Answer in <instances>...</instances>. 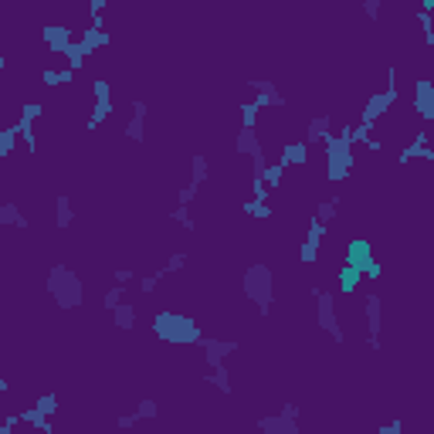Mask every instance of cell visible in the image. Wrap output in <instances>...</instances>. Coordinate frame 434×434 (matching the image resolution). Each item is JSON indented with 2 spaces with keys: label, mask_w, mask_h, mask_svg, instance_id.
Returning a JSON list of instances; mask_svg holds the SVG:
<instances>
[{
  "label": "cell",
  "mask_w": 434,
  "mask_h": 434,
  "mask_svg": "<svg viewBox=\"0 0 434 434\" xmlns=\"http://www.w3.org/2000/svg\"><path fill=\"white\" fill-rule=\"evenodd\" d=\"M153 333H157L163 343H170V346H194V343H204V333H200L197 319L184 316V313H173V309L153 316Z\"/></svg>",
  "instance_id": "obj_1"
},
{
  "label": "cell",
  "mask_w": 434,
  "mask_h": 434,
  "mask_svg": "<svg viewBox=\"0 0 434 434\" xmlns=\"http://www.w3.org/2000/svg\"><path fill=\"white\" fill-rule=\"evenodd\" d=\"M48 292L55 295V306H58V309H79L81 295H85L81 278L75 275V272H68L65 265H55V268H51V275H48Z\"/></svg>",
  "instance_id": "obj_2"
},
{
  "label": "cell",
  "mask_w": 434,
  "mask_h": 434,
  "mask_svg": "<svg viewBox=\"0 0 434 434\" xmlns=\"http://www.w3.org/2000/svg\"><path fill=\"white\" fill-rule=\"evenodd\" d=\"M353 143L343 136H329L326 139V180L329 184H343L353 173Z\"/></svg>",
  "instance_id": "obj_3"
},
{
  "label": "cell",
  "mask_w": 434,
  "mask_h": 434,
  "mask_svg": "<svg viewBox=\"0 0 434 434\" xmlns=\"http://www.w3.org/2000/svg\"><path fill=\"white\" fill-rule=\"evenodd\" d=\"M244 292L258 306V316L272 313V268L268 265H251L244 272Z\"/></svg>",
  "instance_id": "obj_4"
},
{
  "label": "cell",
  "mask_w": 434,
  "mask_h": 434,
  "mask_svg": "<svg viewBox=\"0 0 434 434\" xmlns=\"http://www.w3.org/2000/svg\"><path fill=\"white\" fill-rule=\"evenodd\" d=\"M346 265L359 268L366 278H380V262L373 258V244H370L366 237L346 241Z\"/></svg>",
  "instance_id": "obj_5"
},
{
  "label": "cell",
  "mask_w": 434,
  "mask_h": 434,
  "mask_svg": "<svg viewBox=\"0 0 434 434\" xmlns=\"http://www.w3.org/2000/svg\"><path fill=\"white\" fill-rule=\"evenodd\" d=\"M313 295H316V316H319V326L336 339V343H343L346 336H343V329H339V316H336V299H333V292H322L319 285H313Z\"/></svg>",
  "instance_id": "obj_6"
},
{
  "label": "cell",
  "mask_w": 434,
  "mask_h": 434,
  "mask_svg": "<svg viewBox=\"0 0 434 434\" xmlns=\"http://www.w3.org/2000/svg\"><path fill=\"white\" fill-rule=\"evenodd\" d=\"M92 95H95V106H92V116H88V122H85L88 132H95L106 119L112 116V92H109V81L95 79L92 81Z\"/></svg>",
  "instance_id": "obj_7"
},
{
  "label": "cell",
  "mask_w": 434,
  "mask_h": 434,
  "mask_svg": "<svg viewBox=\"0 0 434 434\" xmlns=\"http://www.w3.org/2000/svg\"><path fill=\"white\" fill-rule=\"evenodd\" d=\"M363 316H366V346H370L373 353H380V316H384V299H380L377 292L366 295Z\"/></svg>",
  "instance_id": "obj_8"
},
{
  "label": "cell",
  "mask_w": 434,
  "mask_h": 434,
  "mask_svg": "<svg viewBox=\"0 0 434 434\" xmlns=\"http://www.w3.org/2000/svg\"><path fill=\"white\" fill-rule=\"evenodd\" d=\"M322 244H326V224H319L316 217H313L309 231H306L302 244H299V262H302V265H316Z\"/></svg>",
  "instance_id": "obj_9"
},
{
  "label": "cell",
  "mask_w": 434,
  "mask_h": 434,
  "mask_svg": "<svg viewBox=\"0 0 434 434\" xmlns=\"http://www.w3.org/2000/svg\"><path fill=\"white\" fill-rule=\"evenodd\" d=\"M41 41H44V48H48L51 55H68V48L75 44L72 28H65V24H48V28H41Z\"/></svg>",
  "instance_id": "obj_10"
},
{
  "label": "cell",
  "mask_w": 434,
  "mask_h": 434,
  "mask_svg": "<svg viewBox=\"0 0 434 434\" xmlns=\"http://www.w3.org/2000/svg\"><path fill=\"white\" fill-rule=\"evenodd\" d=\"M411 109L424 119V122H434V81H414Z\"/></svg>",
  "instance_id": "obj_11"
},
{
  "label": "cell",
  "mask_w": 434,
  "mask_h": 434,
  "mask_svg": "<svg viewBox=\"0 0 434 434\" xmlns=\"http://www.w3.org/2000/svg\"><path fill=\"white\" fill-rule=\"evenodd\" d=\"M363 278H366V275H363L359 268H353V265H339V268H336V292L350 299V295H356V292H359Z\"/></svg>",
  "instance_id": "obj_12"
},
{
  "label": "cell",
  "mask_w": 434,
  "mask_h": 434,
  "mask_svg": "<svg viewBox=\"0 0 434 434\" xmlns=\"http://www.w3.org/2000/svg\"><path fill=\"white\" fill-rule=\"evenodd\" d=\"M204 359H207V366H221L228 356L237 350V343L235 339H204Z\"/></svg>",
  "instance_id": "obj_13"
},
{
  "label": "cell",
  "mask_w": 434,
  "mask_h": 434,
  "mask_svg": "<svg viewBox=\"0 0 434 434\" xmlns=\"http://www.w3.org/2000/svg\"><path fill=\"white\" fill-rule=\"evenodd\" d=\"M278 163L288 170V166H306L309 163V143L302 139V143H285L282 146V153H278Z\"/></svg>",
  "instance_id": "obj_14"
},
{
  "label": "cell",
  "mask_w": 434,
  "mask_h": 434,
  "mask_svg": "<svg viewBox=\"0 0 434 434\" xmlns=\"http://www.w3.org/2000/svg\"><path fill=\"white\" fill-rule=\"evenodd\" d=\"M235 153L237 157H251V159L262 153V139H258L255 129H244V126H241V132H237V139H235Z\"/></svg>",
  "instance_id": "obj_15"
},
{
  "label": "cell",
  "mask_w": 434,
  "mask_h": 434,
  "mask_svg": "<svg viewBox=\"0 0 434 434\" xmlns=\"http://www.w3.org/2000/svg\"><path fill=\"white\" fill-rule=\"evenodd\" d=\"M146 102H132V119H129V126H126V136L132 139V143H143L146 136Z\"/></svg>",
  "instance_id": "obj_16"
},
{
  "label": "cell",
  "mask_w": 434,
  "mask_h": 434,
  "mask_svg": "<svg viewBox=\"0 0 434 434\" xmlns=\"http://www.w3.org/2000/svg\"><path fill=\"white\" fill-rule=\"evenodd\" d=\"M258 428H262L265 434H295V431H299V424H295V421H288L285 414L262 417V421H258Z\"/></svg>",
  "instance_id": "obj_17"
},
{
  "label": "cell",
  "mask_w": 434,
  "mask_h": 434,
  "mask_svg": "<svg viewBox=\"0 0 434 434\" xmlns=\"http://www.w3.org/2000/svg\"><path fill=\"white\" fill-rule=\"evenodd\" d=\"M72 221H75V214H72V200L65 197V194H58V197H55V228L65 231V228H72Z\"/></svg>",
  "instance_id": "obj_18"
},
{
  "label": "cell",
  "mask_w": 434,
  "mask_h": 434,
  "mask_svg": "<svg viewBox=\"0 0 434 434\" xmlns=\"http://www.w3.org/2000/svg\"><path fill=\"white\" fill-rule=\"evenodd\" d=\"M17 139H21V126H17V122H7L3 132H0V157L10 159L14 146H17Z\"/></svg>",
  "instance_id": "obj_19"
},
{
  "label": "cell",
  "mask_w": 434,
  "mask_h": 434,
  "mask_svg": "<svg viewBox=\"0 0 434 434\" xmlns=\"http://www.w3.org/2000/svg\"><path fill=\"white\" fill-rule=\"evenodd\" d=\"M0 224H3V228H28V217H21V207H17L14 200H7V204L0 207Z\"/></svg>",
  "instance_id": "obj_20"
},
{
  "label": "cell",
  "mask_w": 434,
  "mask_h": 434,
  "mask_svg": "<svg viewBox=\"0 0 434 434\" xmlns=\"http://www.w3.org/2000/svg\"><path fill=\"white\" fill-rule=\"evenodd\" d=\"M326 139H329V116H316L306 129V143L313 146V143H326Z\"/></svg>",
  "instance_id": "obj_21"
},
{
  "label": "cell",
  "mask_w": 434,
  "mask_h": 434,
  "mask_svg": "<svg viewBox=\"0 0 434 434\" xmlns=\"http://www.w3.org/2000/svg\"><path fill=\"white\" fill-rule=\"evenodd\" d=\"M75 79V72L65 65V68H44L41 72V81L48 85V88H58V85H65V81H72Z\"/></svg>",
  "instance_id": "obj_22"
},
{
  "label": "cell",
  "mask_w": 434,
  "mask_h": 434,
  "mask_svg": "<svg viewBox=\"0 0 434 434\" xmlns=\"http://www.w3.org/2000/svg\"><path fill=\"white\" fill-rule=\"evenodd\" d=\"M255 177H262L268 190H278V187H282V177H285V166H282V163H268V166H265L262 173H255Z\"/></svg>",
  "instance_id": "obj_23"
},
{
  "label": "cell",
  "mask_w": 434,
  "mask_h": 434,
  "mask_svg": "<svg viewBox=\"0 0 434 434\" xmlns=\"http://www.w3.org/2000/svg\"><path fill=\"white\" fill-rule=\"evenodd\" d=\"M112 316H116L119 329H132V322H136V306H132V302H122Z\"/></svg>",
  "instance_id": "obj_24"
},
{
  "label": "cell",
  "mask_w": 434,
  "mask_h": 434,
  "mask_svg": "<svg viewBox=\"0 0 434 434\" xmlns=\"http://www.w3.org/2000/svg\"><path fill=\"white\" fill-rule=\"evenodd\" d=\"M207 380H210L221 394H231V377H228V366H224V363H221V366H214V373H210Z\"/></svg>",
  "instance_id": "obj_25"
},
{
  "label": "cell",
  "mask_w": 434,
  "mask_h": 434,
  "mask_svg": "<svg viewBox=\"0 0 434 434\" xmlns=\"http://www.w3.org/2000/svg\"><path fill=\"white\" fill-rule=\"evenodd\" d=\"M336 207H339V197L322 200V204L316 207V221H319V224H329V221L336 217Z\"/></svg>",
  "instance_id": "obj_26"
},
{
  "label": "cell",
  "mask_w": 434,
  "mask_h": 434,
  "mask_svg": "<svg viewBox=\"0 0 434 434\" xmlns=\"http://www.w3.org/2000/svg\"><path fill=\"white\" fill-rule=\"evenodd\" d=\"M258 112H262V106H258L255 99L241 106V122H244V129H255V126H258Z\"/></svg>",
  "instance_id": "obj_27"
},
{
  "label": "cell",
  "mask_w": 434,
  "mask_h": 434,
  "mask_svg": "<svg viewBox=\"0 0 434 434\" xmlns=\"http://www.w3.org/2000/svg\"><path fill=\"white\" fill-rule=\"evenodd\" d=\"M132 414H136L139 421H153V417H157V414H159L157 400H153V397H146V400H139V407H136Z\"/></svg>",
  "instance_id": "obj_28"
},
{
  "label": "cell",
  "mask_w": 434,
  "mask_h": 434,
  "mask_svg": "<svg viewBox=\"0 0 434 434\" xmlns=\"http://www.w3.org/2000/svg\"><path fill=\"white\" fill-rule=\"evenodd\" d=\"M173 221H177L180 228H187V231H197V221L190 217V210H187L184 204H177V207H173Z\"/></svg>",
  "instance_id": "obj_29"
},
{
  "label": "cell",
  "mask_w": 434,
  "mask_h": 434,
  "mask_svg": "<svg viewBox=\"0 0 434 434\" xmlns=\"http://www.w3.org/2000/svg\"><path fill=\"white\" fill-rule=\"evenodd\" d=\"M122 299H126V285H116V288H109V292H106V299H102V306L116 313L119 306H122Z\"/></svg>",
  "instance_id": "obj_30"
},
{
  "label": "cell",
  "mask_w": 434,
  "mask_h": 434,
  "mask_svg": "<svg viewBox=\"0 0 434 434\" xmlns=\"http://www.w3.org/2000/svg\"><path fill=\"white\" fill-rule=\"evenodd\" d=\"M190 173H194V180H190V184H204V180H207V157H194L190 159Z\"/></svg>",
  "instance_id": "obj_31"
},
{
  "label": "cell",
  "mask_w": 434,
  "mask_h": 434,
  "mask_svg": "<svg viewBox=\"0 0 434 434\" xmlns=\"http://www.w3.org/2000/svg\"><path fill=\"white\" fill-rule=\"evenodd\" d=\"M34 407H38L44 417H51V414L58 411V397H55V394H41L38 400H34Z\"/></svg>",
  "instance_id": "obj_32"
},
{
  "label": "cell",
  "mask_w": 434,
  "mask_h": 434,
  "mask_svg": "<svg viewBox=\"0 0 434 434\" xmlns=\"http://www.w3.org/2000/svg\"><path fill=\"white\" fill-rule=\"evenodd\" d=\"M244 214H251V217H272V207L258 204V200H244Z\"/></svg>",
  "instance_id": "obj_33"
},
{
  "label": "cell",
  "mask_w": 434,
  "mask_h": 434,
  "mask_svg": "<svg viewBox=\"0 0 434 434\" xmlns=\"http://www.w3.org/2000/svg\"><path fill=\"white\" fill-rule=\"evenodd\" d=\"M180 268H187V255H170L166 258V265H163V272L170 275V272H180Z\"/></svg>",
  "instance_id": "obj_34"
},
{
  "label": "cell",
  "mask_w": 434,
  "mask_h": 434,
  "mask_svg": "<svg viewBox=\"0 0 434 434\" xmlns=\"http://www.w3.org/2000/svg\"><path fill=\"white\" fill-rule=\"evenodd\" d=\"M197 184H187V187H184V190H180V197H177V204H184V207H187V204H194V200H197Z\"/></svg>",
  "instance_id": "obj_35"
},
{
  "label": "cell",
  "mask_w": 434,
  "mask_h": 434,
  "mask_svg": "<svg viewBox=\"0 0 434 434\" xmlns=\"http://www.w3.org/2000/svg\"><path fill=\"white\" fill-rule=\"evenodd\" d=\"M136 421H139L136 414H122V417H116V428L119 431H129V428H136Z\"/></svg>",
  "instance_id": "obj_36"
},
{
  "label": "cell",
  "mask_w": 434,
  "mask_h": 434,
  "mask_svg": "<svg viewBox=\"0 0 434 434\" xmlns=\"http://www.w3.org/2000/svg\"><path fill=\"white\" fill-rule=\"evenodd\" d=\"M363 14H366L370 21H377V17H380V0H366V3H363Z\"/></svg>",
  "instance_id": "obj_37"
},
{
  "label": "cell",
  "mask_w": 434,
  "mask_h": 434,
  "mask_svg": "<svg viewBox=\"0 0 434 434\" xmlns=\"http://www.w3.org/2000/svg\"><path fill=\"white\" fill-rule=\"evenodd\" d=\"M112 278H116V285H126V282H132V278H136V272H129V268H119V272H112Z\"/></svg>",
  "instance_id": "obj_38"
},
{
  "label": "cell",
  "mask_w": 434,
  "mask_h": 434,
  "mask_svg": "<svg viewBox=\"0 0 434 434\" xmlns=\"http://www.w3.org/2000/svg\"><path fill=\"white\" fill-rule=\"evenodd\" d=\"M102 10H106V0H92V3H88V14H92V17H102Z\"/></svg>",
  "instance_id": "obj_39"
},
{
  "label": "cell",
  "mask_w": 434,
  "mask_h": 434,
  "mask_svg": "<svg viewBox=\"0 0 434 434\" xmlns=\"http://www.w3.org/2000/svg\"><path fill=\"white\" fill-rule=\"evenodd\" d=\"M295 434H299V431H295Z\"/></svg>",
  "instance_id": "obj_40"
},
{
  "label": "cell",
  "mask_w": 434,
  "mask_h": 434,
  "mask_svg": "<svg viewBox=\"0 0 434 434\" xmlns=\"http://www.w3.org/2000/svg\"><path fill=\"white\" fill-rule=\"evenodd\" d=\"M79 434H81V431H79Z\"/></svg>",
  "instance_id": "obj_41"
}]
</instances>
